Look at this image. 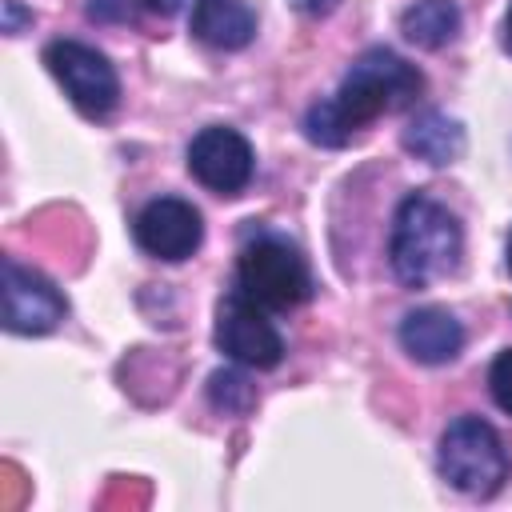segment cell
I'll list each match as a JSON object with an SVG mask.
<instances>
[{
    "label": "cell",
    "instance_id": "10",
    "mask_svg": "<svg viewBox=\"0 0 512 512\" xmlns=\"http://www.w3.org/2000/svg\"><path fill=\"white\" fill-rule=\"evenodd\" d=\"M400 348L420 364H448L464 348V328L448 308H412L400 320Z\"/></svg>",
    "mask_w": 512,
    "mask_h": 512
},
{
    "label": "cell",
    "instance_id": "9",
    "mask_svg": "<svg viewBox=\"0 0 512 512\" xmlns=\"http://www.w3.org/2000/svg\"><path fill=\"white\" fill-rule=\"evenodd\" d=\"M132 236H136V244L148 256L176 264V260H188L200 248L204 220H200V212L188 200H180V196H156V200H148L136 212Z\"/></svg>",
    "mask_w": 512,
    "mask_h": 512
},
{
    "label": "cell",
    "instance_id": "15",
    "mask_svg": "<svg viewBox=\"0 0 512 512\" xmlns=\"http://www.w3.org/2000/svg\"><path fill=\"white\" fill-rule=\"evenodd\" d=\"M488 392L492 400L512 416V348H504L488 368Z\"/></svg>",
    "mask_w": 512,
    "mask_h": 512
},
{
    "label": "cell",
    "instance_id": "21",
    "mask_svg": "<svg viewBox=\"0 0 512 512\" xmlns=\"http://www.w3.org/2000/svg\"><path fill=\"white\" fill-rule=\"evenodd\" d=\"M504 260H508V272H512V232H508V256Z\"/></svg>",
    "mask_w": 512,
    "mask_h": 512
},
{
    "label": "cell",
    "instance_id": "17",
    "mask_svg": "<svg viewBox=\"0 0 512 512\" xmlns=\"http://www.w3.org/2000/svg\"><path fill=\"white\" fill-rule=\"evenodd\" d=\"M24 24H32V12H24L16 0H4V32H8V36H16Z\"/></svg>",
    "mask_w": 512,
    "mask_h": 512
},
{
    "label": "cell",
    "instance_id": "13",
    "mask_svg": "<svg viewBox=\"0 0 512 512\" xmlns=\"http://www.w3.org/2000/svg\"><path fill=\"white\" fill-rule=\"evenodd\" d=\"M400 32L416 48H444L460 32V8L452 0H416L400 12Z\"/></svg>",
    "mask_w": 512,
    "mask_h": 512
},
{
    "label": "cell",
    "instance_id": "6",
    "mask_svg": "<svg viewBox=\"0 0 512 512\" xmlns=\"http://www.w3.org/2000/svg\"><path fill=\"white\" fill-rule=\"evenodd\" d=\"M216 344L224 356L248 368H276L284 356V340L264 316L256 300H248L240 288L228 292L216 308Z\"/></svg>",
    "mask_w": 512,
    "mask_h": 512
},
{
    "label": "cell",
    "instance_id": "2",
    "mask_svg": "<svg viewBox=\"0 0 512 512\" xmlns=\"http://www.w3.org/2000/svg\"><path fill=\"white\" fill-rule=\"evenodd\" d=\"M460 248H464V232L440 200L424 192H412L400 200L392 220V240H388V260L400 284L424 288L448 276L460 264Z\"/></svg>",
    "mask_w": 512,
    "mask_h": 512
},
{
    "label": "cell",
    "instance_id": "12",
    "mask_svg": "<svg viewBox=\"0 0 512 512\" xmlns=\"http://www.w3.org/2000/svg\"><path fill=\"white\" fill-rule=\"evenodd\" d=\"M404 148L416 160H424L432 168H444V164L460 160V152H464V128L452 116H444V112H420L404 128Z\"/></svg>",
    "mask_w": 512,
    "mask_h": 512
},
{
    "label": "cell",
    "instance_id": "1",
    "mask_svg": "<svg viewBox=\"0 0 512 512\" xmlns=\"http://www.w3.org/2000/svg\"><path fill=\"white\" fill-rule=\"evenodd\" d=\"M420 92H424V76L416 72V64H408L392 48H368L348 68L336 96L308 108L304 136L312 144L340 148V144L352 140L356 128L372 124L376 116H388V112H400V108L416 104Z\"/></svg>",
    "mask_w": 512,
    "mask_h": 512
},
{
    "label": "cell",
    "instance_id": "18",
    "mask_svg": "<svg viewBox=\"0 0 512 512\" xmlns=\"http://www.w3.org/2000/svg\"><path fill=\"white\" fill-rule=\"evenodd\" d=\"M336 4H340V0H292V8L304 12V16H328Z\"/></svg>",
    "mask_w": 512,
    "mask_h": 512
},
{
    "label": "cell",
    "instance_id": "16",
    "mask_svg": "<svg viewBox=\"0 0 512 512\" xmlns=\"http://www.w3.org/2000/svg\"><path fill=\"white\" fill-rule=\"evenodd\" d=\"M128 12H132V0H88V16L100 24H120L128 20Z\"/></svg>",
    "mask_w": 512,
    "mask_h": 512
},
{
    "label": "cell",
    "instance_id": "19",
    "mask_svg": "<svg viewBox=\"0 0 512 512\" xmlns=\"http://www.w3.org/2000/svg\"><path fill=\"white\" fill-rule=\"evenodd\" d=\"M180 4L184 0H140V8H148L156 16H172V12H180Z\"/></svg>",
    "mask_w": 512,
    "mask_h": 512
},
{
    "label": "cell",
    "instance_id": "3",
    "mask_svg": "<svg viewBox=\"0 0 512 512\" xmlns=\"http://www.w3.org/2000/svg\"><path fill=\"white\" fill-rule=\"evenodd\" d=\"M440 476L464 496H492L508 476V452L496 428L480 416H456L436 448Z\"/></svg>",
    "mask_w": 512,
    "mask_h": 512
},
{
    "label": "cell",
    "instance_id": "14",
    "mask_svg": "<svg viewBox=\"0 0 512 512\" xmlns=\"http://www.w3.org/2000/svg\"><path fill=\"white\" fill-rule=\"evenodd\" d=\"M208 396H212V404L224 408V412H248L252 400H256L252 384H248L240 372H212V380H208Z\"/></svg>",
    "mask_w": 512,
    "mask_h": 512
},
{
    "label": "cell",
    "instance_id": "20",
    "mask_svg": "<svg viewBox=\"0 0 512 512\" xmlns=\"http://www.w3.org/2000/svg\"><path fill=\"white\" fill-rule=\"evenodd\" d=\"M504 52H512V4L504 12Z\"/></svg>",
    "mask_w": 512,
    "mask_h": 512
},
{
    "label": "cell",
    "instance_id": "11",
    "mask_svg": "<svg viewBox=\"0 0 512 512\" xmlns=\"http://www.w3.org/2000/svg\"><path fill=\"white\" fill-rule=\"evenodd\" d=\"M192 36L208 48L236 52L256 36V12L248 0H196L192 4Z\"/></svg>",
    "mask_w": 512,
    "mask_h": 512
},
{
    "label": "cell",
    "instance_id": "4",
    "mask_svg": "<svg viewBox=\"0 0 512 512\" xmlns=\"http://www.w3.org/2000/svg\"><path fill=\"white\" fill-rule=\"evenodd\" d=\"M236 288L256 300L260 308L268 312H288L296 304L308 300L312 292V276H308V264L304 256L280 240V236H256L240 248V260H236Z\"/></svg>",
    "mask_w": 512,
    "mask_h": 512
},
{
    "label": "cell",
    "instance_id": "5",
    "mask_svg": "<svg viewBox=\"0 0 512 512\" xmlns=\"http://www.w3.org/2000/svg\"><path fill=\"white\" fill-rule=\"evenodd\" d=\"M44 64H48L56 84L68 92V100L84 116L100 120V116H108L116 108L120 80H116V68L108 64L104 52H96V48H88L80 40H52L44 48Z\"/></svg>",
    "mask_w": 512,
    "mask_h": 512
},
{
    "label": "cell",
    "instance_id": "8",
    "mask_svg": "<svg viewBox=\"0 0 512 512\" xmlns=\"http://www.w3.org/2000/svg\"><path fill=\"white\" fill-rule=\"evenodd\" d=\"M252 168H256L252 144H248L236 128L212 124V128H200V132L192 136V144H188V172H192L208 192L236 196V192L252 180Z\"/></svg>",
    "mask_w": 512,
    "mask_h": 512
},
{
    "label": "cell",
    "instance_id": "7",
    "mask_svg": "<svg viewBox=\"0 0 512 512\" xmlns=\"http://www.w3.org/2000/svg\"><path fill=\"white\" fill-rule=\"evenodd\" d=\"M68 316V300L60 288L40 276L36 268H24L20 260H4V328L16 336H44Z\"/></svg>",
    "mask_w": 512,
    "mask_h": 512
}]
</instances>
